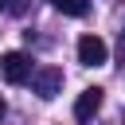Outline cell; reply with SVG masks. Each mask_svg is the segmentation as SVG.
Instances as JSON below:
<instances>
[{
  "label": "cell",
  "mask_w": 125,
  "mask_h": 125,
  "mask_svg": "<svg viewBox=\"0 0 125 125\" xmlns=\"http://www.w3.org/2000/svg\"><path fill=\"white\" fill-rule=\"evenodd\" d=\"M27 82H31V90H35L43 102H51V98L62 94V70H59V66H39V70L27 74Z\"/></svg>",
  "instance_id": "6da1fadb"
},
{
  "label": "cell",
  "mask_w": 125,
  "mask_h": 125,
  "mask_svg": "<svg viewBox=\"0 0 125 125\" xmlns=\"http://www.w3.org/2000/svg\"><path fill=\"white\" fill-rule=\"evenodd\" d=\"M0 74H4V82L20 86V82H27V74H31V59H27L23 51H8V55L0 59Z\"/></svg>",
  "instance_id": "7a4b0ae2"
},
{
  "label": "cell",
  "mask_w": 125,
  "mask_h": 125,
  "mask_svg": "<svg viewBox=\"0 0 125 125\" xmlns=\"http://www.w3.org/2000/svg\"><path fill=\"white\" fill-rule=\"evenodd\" d=\"M105 59H109V47H105L98 35H82V39H78V62H82V66H102Z\"/></svg>",
  "instance_id": "3957f363"
},
{
  "label": "cell",
  "mask_w": 125,
  "mask_h": 125,
  "mask_svg": "<svg viewBox=\"0 0 125 125\" xmlns=\"http://www.w3.org/2000/svg\"><path fill=\"white\" fill-rule=\"evenodd\" d=\"M102 98H105V90L86 86V90L78 94V102H74V117H78V121H94V113L102 109Z\"/></svg>",
  "instance_id": "277c9868"
},
{
  "label": "cell",
  "mask_w": 125,
  "mask_h": 125,
  "mask_svg": "<svg viewBox=\"0 0 125 125\" xmlns=\"http://www.w3.org/2000/svg\"><path fill=\"white\" fill-rule=\"evenodd\" d=\"M55 8H59L62 16H74V20H78V16L90 12V0H55Z\"/></svg>",
  "instance_id": "5b68a950"
},
{
  "label": "cell",
  "mask_w": 125,
  "mask_h": 125,
  "mask_svg": "<svg viewBox=\"0 0 125 125\" xmlns=\"http://www.w3.org/2000/svg\"><path fill=\"white\" fill-rule=\"evenodd\" d=\"M4 113H8V105H4V98H0V117H4Z\"/></svg>",
  "instance_id": "8992f818"
},
{
  "label": "cell",
  "mask_w": 125,
  "mask_h": 125,
  "mask_svg": "<svg viewBox=\"0 0 125 125\" xmlns=\"http://www.w3.org/2000/svg\"><path fill=\"white\" fill-rule=\"evenodd\" d=\"M0 8H8V0H0Z\"/></svg>",
  "instance_id": "52a82bcc"
}]
</instances>
